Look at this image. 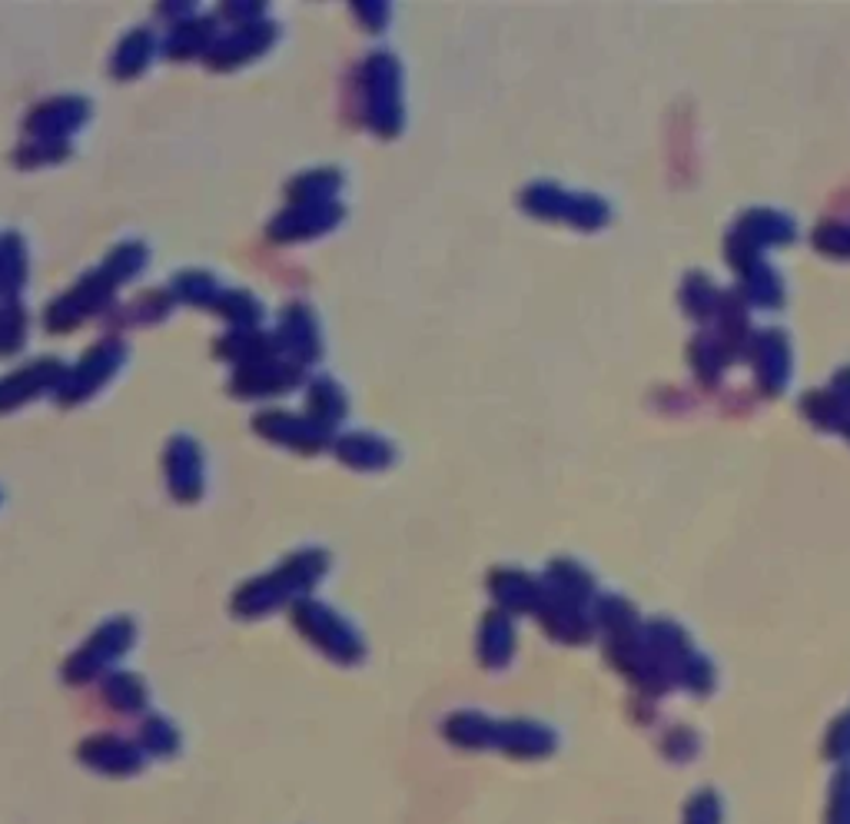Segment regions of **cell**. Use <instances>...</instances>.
<instances>
[{"mask_svg":"<svg viewBox=\"0 0 850 824\" xmlns=\"http://www.w3.org/2000/svg\"><path fill=\"white\" fill-rule=\"evenodd\" d=\"M366 90H370V116H376V127L383 134H393L396 124L389 121V113H396L399 121V67L389 54H376L366 60Z\"/></svg>","mask_w":850,"mask_h":824,"instance_id":"obj_1","label":"cell"},{"mask_svg":"<svg viewBox=\"0 0 850 824\" xmlns=\"http://www.w3.org/2000/svg\"><path fill=\"white\" fill-rule=\"evenodd\" d=\"M299 625H303V632H309L316 642H322L326 645V652L329 655H342L345 658V645L349 648H355V642H352V632L329 612V609H322V606H299Z\"/></svg>","mask_w":850,"mask_h":824,"instance_id":"obj_2","label":"cell"},{"mask_svg":"<svg viewBox=\"0 0 850 824\" xmlns=\"http://www.w3.org/2000/svg\"><path fill=\"white\" fill-rule=\"evenodd\" d=\"M57 376H60V363H54V360L34 363V366H27V370L14 373L11 380L0 383V409H4V406H14V403H24L31 393H37V390L50 386Z\"/></svg>","mask_w":850,"mask_h":824,"instance_id":"obj_3","label":"cell"},{"mask_svg":"<svg viewBox=\"0 0 850 824\" xmlns=\"http://www.w3.org/2000/svg\"><path fill=\"white\" fill-rule=\"evenodd\" d=\"M83 116H87V110H83V100H54V103H44V106H37L34 110V116H31V131H44L41 137L47 140V137H57V134H64V131H70V127H77V124H83Z\"/></svg>","mask_w":850,"mask_h":824,"instance_id":"obj_4","label":"cell"},{"mask_svg":"<svg viewBox=\"0 0 850 824\" xmlns=\"http://www.w3.org/2000/svg\"><path fill=\"white\" fill-rule=\"evenodd\" d=\"M283 329H286V346H293L299 357H319V336H316V323L309 316L306 306H290L283 316Z\"/></svg>","mask_w":850,"mask_h":824,"instance_id":"obj_5","label":"cell"},{"mask_svg":"<svg viewBox=\"0 0 850 824\" xmlns=\"http://www.w3.org/2000/svg\"><path fill=\"white\" fill-rule=\"evenodd\" d=\"M352 452H362L352 465H383V462H389V445H383L373 436H349V439H342L339 455L345 459Z\"/></svg>","mask_w":850,"mask_h":824,"instance_id":"obj_6","label":"cell"}]
</instances>
